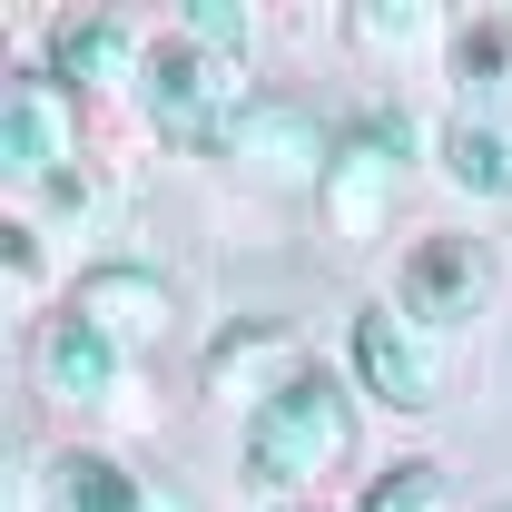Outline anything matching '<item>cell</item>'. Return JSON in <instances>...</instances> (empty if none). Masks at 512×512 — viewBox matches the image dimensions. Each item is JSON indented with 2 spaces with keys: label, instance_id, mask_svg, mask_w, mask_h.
I'll use <instances>...</instances> for the list:
<instances>
[{
  "label": "cell",
  "instance_id": "2e32d148",
  "mask_svg": "<svg viewBox=\"0 0 512 512\" xmlns=\"http://www.w3.org/2000/svg\"><path fill=\"white\" fill-rule=\"evenodd\" d=\"M188 40H197V50H217V60H237V50H247V10L197 0V10H188Z\"/></svg>",
  "mask_w": 512,
  "mask_h": 512
},
{
  "label": "cell",
  "instance_id": "9c48e42d",
  "mask_svg": "<svg viewBox=\"0 0 512 512\" xmlns=\"http://www.w3.org/2000/svg\"><path fill=\"white\" fill-rule=\"evenodd\" d=\"M69 306L99 325L119 355H128V345H148V335H168V286H158L148 266H89Z\"/></svg>",
  "mask_w": 512,
  "mask_h": 512
},
{
  "label": "cell",
  "instance_id": "ac0fdd59",
  "mask_svg": "<svg viewBox=\"0 0 512 512\" xmlns=\"http://www.w3.org/2000/svg\"><path fill=\"white\" fill-rule=\"evenodd\" d=\"M296 512H316V503H296Z\"/></svg>",
  "mask_w": 512,
  "mask_h": 512
},
{
  "label": "cell",
  "instance_id": "7a4b0ae2",
  "mask_svg": "<svg viewBox=\"0 0 512 512\" xmlns=\"http://www.w3.org/2000/svg\"><path fill=\"white\" fill-rule=\"evenodd\" d=\"M138 99H148L158 138H178V148H227V128L247 119V89H237V60L197 50L188 30H168V40L148 50V69H138Z\"/></svg>",
  "mask_w": 512,
  "mask_h": 512
},
{
  "label": "cell",
  "instance_id": "30bf717a",
  "mask_svg": "<svg viewBox=\"0 0 512 512\" xmlns=\"http://www.w3.org/2000/svg\"><path fill=\"white\" fill-rule=\"evenodd\" d=\"M306 375V355H296V335L286 325H237V335H217L207 345V394H276V384H296ZM247 404V414H256Z\"/></svg>",
  "mask_w": 512,
  "mask_h": 512
},
{
  "label": "cell",
  "instance_id": "3957f363",
  "mask_svg": "<svg viewBox=\"0 0 512 512\" xmlns=\"http://www.w3.org/2000/svg\"><path fill=\"white\" fill-rule=\"evenodd\" d=\"M335 138L345 128H325L306 99H247V119L227 128V168L266 197H325V168H335Z\"/></svg>",
  "mask_w": 512,
  "mask_h": 512
},
{
  "label": "cell",
  "instance_id": "52a82bcc",
  "mask_svg": "<svg viewBox=\"0 0 512 512\" xmlns=\"http://www.w3.org/2000/svg\"><path fill=\"white\" fill-rule=\"evenodd\" d=\"M119 365L128 355L79 316V306L40 316V335H30V375H40V394H60V404H109V394H119Z\"/></svg>",
  "mask_w": 512,
  "mask_h": 512
},
{
  "label": "cell",
  "instance_id": "4fadbf2b",
  "mask_svg": "<svg viewBox=\"0 0 512 512\" xmlns=\"http://www.w3.org/2000/svg\"><path fill=\"white\" fill-rule=\"evenodd\" d=\"M365 512H463V493H453V473H444V463L404 453V463H384V473H375Z\"/></svg>",
  "mask_w": 512,
  "mask_h": 512
},
{
  "label": "cell",
  "instance_id": "5bb4252c",
  "mask_svg": "<svg viewBox=\"0 0 512 512\" xmlns=\"http://www.w3.org/2000/svg\"><path fill=\"white\" fill-rule=\"evenodd\" d=\"M60 512H138V483H128V463L109 453H60Z\"/></svg>",
  "mask_w": 512,
  "mask_h": 512
},
{
  "label": "cell",
  "instance_id": "ba28073f",
  "mask_svg": "<svg viewBox=\"0 0 512 512\" xmlns=\"http://www.w3.org/2000/svg\"><path fill=\"white\" fill-rule=\"evenodd\" d=\"M483 286H493V266H483L473 237H424V247L404 256V276H394V306H404V316H424L434 335H444L453 316H473V306H483Z\"/></svg>",
  "mask_w": 512,
  "mask_h": 512
},
{
  "label": "cell",
  "instance_id": "5b68a950",
  "mask_svg": "<svg viewBox=\"0 0 512 512\" xmlns=\"http://www.w3.org/2000/svg\"><path fill=\"white\" fill-rule=\"evenodd\" d=\"M355 375L394 414H434L444 404V345H434V325L404 316V306H365L355 316Z\"/></svg>",
  "mask_w": 512,
  "mask_h": 512
},
{
  "label": "cell",
  "instance_id": "6da1fadb",
  "mask_svg": "<svg viewBox=\"0 0 512 512\" xmlns=\"http://www.w3.org/2000/svg\"><path fill=\"white\" fill-rule=\"evenodd\" d=\"M345 453H355V394L325 375V365H306L296 384H276L247 414V483H266V493L325 483Z\"/></svg>",
  "mask_w": 512,
  "mask_h": 512
},
{
  "label": "cell",
  "instance_id": "8992f818",
  "mask_svg": "<svg viewBox=\"0 0 512 512\" xmlns=\"http://www.w3.org/2000/svg\"><path fill=\"white\" fill-rule=\"evenodd\" d=\"M0 158H10V178H30V188H69L79 168V89H60L50 69H30V79H10V99H0Z\"/></svg>",
  "mask_w": 512,
  "mask_h": 512
},
{
  "label": "cell",
  "instance_id": "7c38bea8",
  "mask_svg": "<svg viewBox=\"0 0 512 512\" xmlns=\"http://www.w3.org/2000/svg\"><path fill=\"white\" fill-rule=\"evenodd\" d=\"M444 168H453V188H473V197H512V128L503 119H453Z\"/></svg>",
  "mask_w": 512,
  "mask_h": 512
},
{
  "label": "cell",
  "instance_id": "277c9868",
  "mask_svg": "<svg viewBox=\"0 0 512 512\" xmlns=\"http://www.w3.org/2000/svg\"><path fill=\"white\" fill-rule=\"evenodd\" d=\"M404 138H414V119L404 109H375V119H355L345 138H335V168H325V227L345 237V247H365V237H384V217H394V178H404Z\"/></svg>",
  "mask_w": 512,
  "mask_h": 512
},
{
  "label": "cell",
  "instance_id": "9a60e30c",
  "mask_svg": "<svg viewBox=\"0 0 512 512\" xmlns=\"http://www.w3.org/2000/svg\"><path fill=\"white\" fill-rule=\"evenodd\" d=\"M453 79H463V89L512 79V20H493V10H483V20H463V30H453Z\"/></svg>",
  "mask_w": 512,
  "mask_h": 512
},
{
  "label": "cell",
  "instance_id": "d6986e66",
  "mask_svg": "<svg viewBox=\"0 0 512 512\" xmlns=\"http://www.w3.org/2000/svg\"><path fill=\"white\" fill-rule=\"evenodd\" d=\"M493 512H512V503H493Z\"/></svg>",
  "mask_w": 512,
  "mask_h": 512
},
{
  "label": "cell",
  "instance_id": "8fae6325",
  "mask_svg": "<svg viewBox=\"0 0 512 512\" xmlns=\"http://www.w3.org/2000/svg\"><path fill=\"white\" fill-rule=\"evenodd\" d=\"M50 79H60V89L128 79V30L109 20V10H89V20H60V30H50Z\"/></svg>",
  "mask_w": 512,
  "mask_h": 512
},
{
  "label": "cell",
  "instance_id": "e0dca14e",
  "mask_svg": "<svg viewBox=\"0 0 512 512\" xmlns=\"http://www.w3.org/2000/svg\"><path fill=\"white\" fill-rule=\"evenodd\" d=\"M345 30H355V40H365V50H404V40H414V30H424V10H355V20H345Z\"/></svg>",
  "mask_w": 512,
  "mask_h": 512
}]
</instances>
